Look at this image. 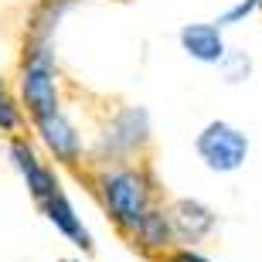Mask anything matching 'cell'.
<instances>
[{"label":"cell","mask_w":262,"mask_h":262,"mask_svg":"<svg viewBox=\"0 0 262 262\" xmlns=\"http://www.w3.org/2000/svg\"><path fill=\"white\" fill-rule=\"evenodd\" d=\"M99 194L106 201L113 222L123 228V232L136 235L143 218L150 214V184L140 170H129V167H113L99 177Z\"/></svg>","instance_id":"obj_1"},{"label":"cell","mask_w":262,"mask_h":262,"mask_svg":"<svg viewBox=\"0 0 262 262\" xmlns=\"http://www.w3.org/2000/svg\"><path fill=\"white\" fill-rule=\"evenodd\" d=\"M20 99L28 113L38 119H48L58 109V82H55V51L48 41L31 38L24 51V68H20Z\"/></svg>","instance_id":"obj_2"},{"label":"cell","mask_w":262,"mask_h":262,"mask_svg":"<svg viewBox=\"0 0 262 262\" xmlns=\"http://www.w3.org/2000/svg\"><path fill=\"white\" fill-rule=\"evenodd\" d=\"M194 150L208 170H214V174H235L249 160V136L238 126L225 123V119H211L194 136Z\"/></svg>","instance_id":"obj_3"},{"label":"cell","mask_w":262,"mask_h":262,"mask_svg":"<svg viewBox=\"0 0 262 262\" xmlns=\"http://www.w3.org/2000/svg\"><path fill=\"white\" fill-rule=\"evenodd\" d=\"M146 140H150V113L143 106H126V109H119L116 116H113V123L106 126L102 150L109 146V157H119V154L136 150Z\"/></svg>","instance_id":"obj_4"},{"label":"cell","mask_w":262,"mask_h":262,"mask_svg":"<svg viewBox=\"0 0 262 262\" xmlns=\"http://www.w3.org/2000/svg\"><path fill=\"white\" fill-rule=\"evenodd\" d=\"M10 160H14V167L20 170V177H24V184H28L31 198H34L38 204H45L51 194H55V191H61L55 170L41 164L38 154L31 150L28 140H10Z\"/></svg>","instance_id":"obj_5"},{"label":"cell","mask_w":262,"mask_h":262,"mask_svg":"<svg viewBox=\"0 0 262 262\" xmlns=\"http://www.w3.org/2000/svg\"><path fill=\"white\" fill-rule=\"evenodd\" d=\"M170 222H174V235L177 238H184V242H201L204 235L214 232V211L208 208L204 201H198V198H181V201H174V208H170Z\"/></svg>","instance_id":"obj_6"},{"label":"cell","mask_w":262,"mask_h":262,"mask_svg":"<svg viewBox=\"0 0 262 262\" xmlns=\"http://www.w3.org/2000/svg\"><path fill=\"white\" fill-rule=\"evenodd\" d=\"M181 48L194 61H204V65H218L228 55L218 24H184L181 28Z\"/></svg>","instance_id":"obj_7"},{"label":"cell","mask_w":262,"mask_h":262,"mask_svg":"<svg viewBox=\"0 0 262 262\" xmlns=\"http://www.w3.org/2000/svg\"><path fill=\"white\" fill-rule=\"evenodd\" d=\"M41 211H45V218H48V222L55 225V228H58L72 245L85 249V252L92 249V235H89V228L82 225V218L75 214V208H72V201H68L65 191H55L48 201L41 204Z\"/></svg>","instance_id":"obj_8"},{"label":"cell","mask_w":262,"mask_h":262,"mask_svg":"<svg viewBox=\"0 0 262 262\" xmlns=\"http://www.w3.org/2000/svg\"><path fill=\"white\" fill-rule=\"evenodd\" d=\"M38 133L45 140V146L55 154V160H61V164H75L78 157H82V140H78L75 126L65 119V113L38 119Z\"/></svg>","instance_id":"obj_9"},{"label":"cell","mask_w":262,"mask_h":262,"mask_svg":"<svg viewBox=\"0 0 262 262\" xmlns=\"http://www.w3.org/2000/svg\"><path fill=\"white\" fill-rule=\"evenodd\" d=\"M136 238H140V245H143V249H167V245L177 238L170 214H167V211H157V208H150V214L143 218V225H140Z\"/></svg>","instance_id":"obj_10"},{"label":"cell","mask_w":262,"mask_h":262,"mask_svg":"<svg viewBox=\"0 0 262 262\" xmlns=\"http://www.w3.org/2000/svg\"><path fill=\"white\" fill-rule=\"evenodd\" d=\"M68 4H72V0H45V4H41V10L34 14V38L48 41L51 28L61 20V14L68 10Z\"/></svg>","instance_id":"obj_11"},{"label":"cell","mask_w":262,"mask_h":262,"mask_svg":"<svg viewBox=\"0 0 262 262\" xmlns=\"http://www.w3.org/2000/svg\"><path fill=\"white\" fill-rule=\"evenodd\" d=\"M218 72H222V78L228 85H238V82H245V78L252 75V58H249L245 51H228V55L218 61Z\"/></svg>","instance_id":"obj_12"},{"label":"cell","mask_w":262,"mask_h":262,"mask_svg":"<svg viewBox=\"0 0 262 262\" xmlns=\"http://www.w3.org/2000/svg\"><path fill=\"white\" fill-rule=\"evenodd\" d=\"M17 126H20V109L14 106V99H10V92L4 89V78H0V129L14 133Z\"/></svg>","instance_id":"obj_13"},{"label":"cell","mask_w":262,"mask_h":262,"mask_svg":"<svg viewBox=\"0 0 262 262\" xmlns=\"http://www.w3.org/2000/svg\"><path fill=\"white\" fill-rule=\"evenodd\" d=\"M259 7V0H238V4H235V7H228L222 14V17L214 20V24H218V28H228V24H238V20H245L249 17V14H252V10Z\"/></svg>","instance_id":"obj_14"},{"label":"cell","mask_w":262,"mask_h":262,"mask_svg":"<svg viewBox=\"0 0 262 262\" xmlns=\"http://www.w3.org/2000/svg\"><path fill=\"white\" fill-rule=\"evenodd\" d=\"M164 262H211V259H204V255L194 252V249H181V252H170Z\"/></svg>","instance_id":"obj_15"},{"label":"cell","mask_w":262,"mask_h":262,"mask_svg":"<svg viewBox=\"0 0 262 262\" xmlns=\"http://www.w3.org/2000/svg\"><path fill=\"white\" fill-rule=\"evenodd\" d=\"M61 262H78V259H61Z\"/></svg>","instance_id":"obj_16"},{"label":"cell","mask_w":262,"mask_h":262,"mask_svg":"<svg viewBox=\"0 0 262 262\" xmlns=\"http://www.w3.org/2000/svg\"><path fill=\"white\" fill-rule=\"evenodd\" d=\"M259 10H262V0H259Z\"/></svg>","instance_id":"obj_17"}]
</instances>
